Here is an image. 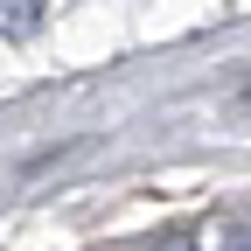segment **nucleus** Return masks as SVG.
Listing matches in <instances>:
<instances>
[{"instance_id":"f257e3e1","label":"nucleus","mask_w":251,"mask_h":251,"mask_svg":"<svg viewBox=\"0 0 251 251\" xmlns=\"http://www.w3.org/2000/svg\"><path fill=\"white\" fill-rule=\"evenodd\" d=\"M42 0H0V35H7V42H28V35H35V28H42Z\"/></svg>"},{"instance_id":"f03ea898","label":"nucleus","mask_w":251,"mask_h":251,"mask_svg":"<svg viewBox=\"0 0 251 251\" xmlns=\"http://www.w3.org/2000/svg\"><path fill=\"white\" fill-rule=\"evenodd\" d=\"M224 251H251V224H237V230H230V244H224Z\"/></svg>"},{"instance_id":"7ed1b4c3","label":"nucleus","mask_w":251,"mask_h":251,"mask_svg":"<svg viewBox=\"0 0 251 251\" xmlns=\"http://www.w3.org/2000/svg\"><path fill=\"white\" fill-rule=\"evenodd\" d=\"M168 251H196V244H188V237H175V244H168Z\"/></svg>"}]
</instances>
